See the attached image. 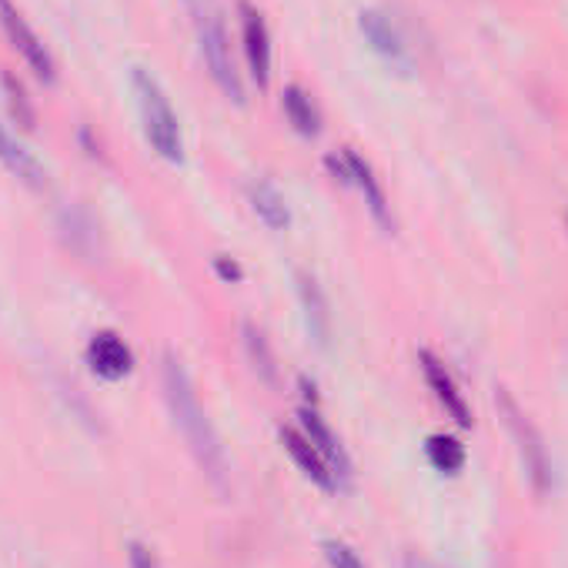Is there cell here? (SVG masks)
Returning <instances> with one entry per match:
<instances>
[{
	"mask_svg": "<svg viewBox=\"0 0 568 568\" xmlns=\"http://www.w3.org/2000/svg\"><path fill=\"white\" fill-rule=\"evenodd\" d=\"M161 388H164V402H168V412L174 418V428L181 432L187 452L194 455L197 468L211 478V485L217 491H227V478H231V468H227V452L197 398V388L187 375V368L168 355L164 358V368H161Z\"/></svg>",
	"mask_w": 568,
	"mask_h": 568,
	"instance_id": "1",
	"label": "cell"
},
{
	"mask_svg": "<svg viewBox=\"0 0 568 568\" xmlns=\"http://www.w3.org/2000/svg\"><path fill=\"white\" fill-rule=\"evenodd\" d=\"M184 8L191 14V28H194V38H197V51H201V61H204L211 81L217 84V91L227 101L244 104V81H241V71L234 64L231 38H227V28H224L217 0H184Z\"/></svg>",
	"mask_w": 568,
	"mask_h": 568,
	"instance_id": "2",
	"label": "cell"
},
{
	"mask_svg": "<svg viewBox=\"0 0 568 568\" xmlns=\"http://www.w3.org/2000/svg\"><path fill=\"white\" fill-rule=\"evenodd\" d=\"M131 91H134V104L141 114V128L148 144L154 148L158 158H164L168 164H181L184 161V138H181V121L171 108V98L164 94L161 81L144 71L134 68L131 74Z\"/></svg>",
	"mask_w": 568,
	"mask_h": 568,
	"instance_id": "3",
	"label": "cell"
},
{
	"mask_svg": "<svg viewBox=\"0 0 568 568\" xmlns=\"http://www.w3.org/2000/svg\"><path fill=\"white\" fill-rule=\"evenodd\" d=\"M495 405H498V418H501L508 438L515 442V452L521 458V468H525L531 491L548 495L555 488V465H551V455H548L541 432L531 425V418L521 412V405L511 398L508 388H495Z\"/></svg>",
	"mask_w": 568,
	"mask_h": 568,
	"instance_id": "4",
	"label": "cell"
},
{
	"mask_svg": "<svg viewBox=\"0 0 568 568\" xmlns=\"http://www.w3.org/2000/svg\"><path fill=\"white\" fill-rule=\"evenodd\" d=\"M325 168L332 171V178L352 191H358V197L365 201L372 221L385 231V234H395V214H392V204H388V194L382 187V178L375 174V168L355 151V148H342L335 154L325 158Z\"/></svg>",
	"mask_w": 568,
	"mask_h": 568,
	"instance_id": "5",
	"label": "cell"
},
{
	"mask_svg": "<svg viewBox=\"0 0 568 568\" xmlns=\"http://www.w3.org/2000/svg\"><path fill=\"white\" fill-rule=\"evenodd\" d=\"M0 31H4L8 44L18 51V58L28 64V71L41 84H54L58 81V64H54L48 44L38 38V31L28 24V18L21 14V8L14 4V0H0Z\"/></svg>",
	"mask_w": 568,
	"mask_h": 568,
	"instance_id": "6",
	"label": "cell"
},
{
	"mask_svg": "<svg viewBox=\"0 0 568 568\" xmlns=\"http://www.w3.org/2000/svg\"><path fill=\"white\" fill-rule=\"evenodd\" d=\"M358 31H362V38L368 41V48L388 64V71H395V74H402V78H408V74L415 71L412 48L405 44L398 24H395L385 11H375V8L362 11V14H358Z\"/></svg>",
	"mask_w": 568,
	"mask_h": 568,
	"instance_id": "7",
	"label": "cell"
},
{
	"mask_svg": "<svg viewBox=\"0 0 568 568\" xmlns=\"http://www.w3.org/2000/svg\"><path fill=\"white\" fill-rule=\"evenodd\" d=\"M298 428L308 435V442L318 448V455H322L325 465L332 468V475H335V481H338V491H348L352 481H355V465H352L348 448H345L342 438L335 435V428L325 422V415H322L315 405H302V408H298Z\"/></svg>",
	"mask_w": 568,
	"mask_h": 568,
	"instance_id": "8",
	"label": "cell"
},
{
	"mask_svg": "<svg viewBox=\"0 0 568 568\" xmlns=\"http://www.w3.org/2000/svg\"><path fill=\"white\" fill-rule=\"evenodd\" d=\"M418 365H422V378L432 392V398L442 405V412L458 425V428H471V408L465 402V392L458 388L455 375L448 372V365L435 355V352H418Z\"/></svg>",
	"mask_w": 568,
	"mask_h": 568,
	"instance_id": "9",
	"label": "cell"
},
{
	"mask_svg": "<svg viewBox=\"0 0 568 568\" xmlns=\"http://www.w3.org/2000/svg\"><path fill=\"white\" fill-rule=\"evenodd\" d=\"M237 14H241V51H244L247 71H251V81L257 84V91H264L271 81V58H274L267 21L251 4H241Z\"/></svg>",
	"mask_w": 568,
	"mask_h": 568,
	"instance_id": "10",
	"label": "cell"
},
{
	"mask_svg": "<svg viewBox=\"0 0 568 568\" xmlns=\"http://www.w3.org/2000/svg\"><path fill=\"white\" fill-rule=\"evenodd\" d=\"M277 438H281L284 452L292 455V462L298 465V471H302L312 485H318V488L328 491V495L338 491V481H335L332 468L325 465V458L318 455V448L308 442V435H305L298 425H281V428H277Z\"/></svg>",
	"mask_w": 568,
	"mask_h": 568,
	"instance_id": "11",
	"label": "cell"
},
{
	"mask_svg": "<svg viewBox=\"0 0 568 568\" xmlns=\"http://www.w3.org/2000/svg\"><path fill=\"white\" fill-rule=\"evenodd\" d=\"M88 365L104 382H121L134 372V355L114 332H98L88 345Z\"/></svg>",
	"mask_w": 568,
	"mask_h": 568,
	"instance_id": "12",
	"label": "cell"
},
{
	"mask_svg": "<svg viewBox=\"0 0 568 568\" xmlns=\"http://www.w3.org/2000/svg\"><path fill=\"white\" fill-rule=\"evenodd\" d=\"M0 164H4L31 191H44L48 187V168L38 161V154L24 141H18L8 131V124H0Z\"/></svg>",
	"mask_w": 568,
	"mask_h": 568,
	"instance_id": "13",
	"label": "cell"
},
{
	"mask_svg": "<svg viewBox=\"0 0 568 568\" xmlns=\"http://www.w3.org/2000/svg\"><path fill=\"white\" fill-rule=\"evenodd\" d=\"M298 302H302V312H305V325H308V335L318 348L328 345V335H332V312H328V298L322 292V284L298 271Z\"/></svg>",
	"mask_w": 568,
	"mask_h": 568,
	"instance_id": "14",
	"label": "cell"
},
{
	"mask_svg": "<svg viewBox=\"0 0 568 568\" xmlns=\"http://www.w3.org/2000/svg\"><path fill=\"white\" fill-rule=\"evenodd\" d=\"M247 201H251V211L257 214V221H264L271 231H284L292 224L288 201H284V194L267 178H257L247 184Z\"/></svg>",
	"mask_w": 568,
	"mask_h": 568,
	"instance_id": "15",
	"label": "cell"
},
{
	"mask_svg": "<svg viewBox=\"0 0 568 568\" xmlns=\"http://www.w3.org/2000/svg\"><path fill=\"white\" fill-rule=\"evenodd\" d=\"M281 111L302 138H318L322 134V111H318V104L312 101V94L302 84H288L281 91Z\"/></svg>",
	"mask_w": 568,
	"mask_h": 568,
	"instance_id": "16",
	"label": "cell"
},
{
	"mask_svg": "<svg viewBox=\"0 0 568 568\" xmlns=\"http://www.w3.org/2000/svg\"><path fill=\"white\" fill-rule=\"evenodd\" d=\"M425 455H428V465L438 471V475H458L465 468V445L455 438V435H428L425 442Z\"/></svg>",
	"mask_w": 568,
	"mask_h": 568,
	"instance_id": "17",
	"label": "cell"
},
{
	"mask_svg": "<svg viewBox=\"0 0 568 568\" xmlns=\"http://www.w3.org/2000/svg\"><path fill=\"white\" fill-rule=\"evenodd\" d=\"M241 335H244L247 362L254 365L257 378H261V382H267V385H274V382H277V365H274V352H271V345H267L264 332H261V328H254V325L247 322V325L241 328Z\"/></svg>",
	"mask_w": 568,
	"mask_h": 568,
	"instance_id": "18",
	"label": "cell"
},
{
	"mask_svg": "<svg viewBox=\"0 0 568 568\" xmlns=\"http://www.w3.org/2000/svg\"><path fill=\"white\" fill-rule=\"evenodd\" d=\"M322 551H325L328 568H368V565L362 561V555H358L348 541H342V538L322 541Z\"/></svg>",
	"mask_w": 568,
	"mask_h": 568,
	"instance_id": "19",
	"label": "cell"
},
{
	"mask_svg": "<svg viewBox=\"0 0 568 568\" xmlns=\"http://www.w3.org/2000/svg\"><path fill=\"white\" fill-rule=\"evenodd\" d=\"M128 561H131V568H161V561L154 558V551L144 548L141 541H134V545L128 548Z\"/></svg>",
	"mask_w": 568,
	"mask_h": 568,
	"instance_id": "20",
	"label": "cell"
},
{
	"mask_svg": "<svg viewBox=\"0 0 568 568\" xmlns=\"http://www.w3.org/2000/svg\"><path fill=\"white\" fill-rule=\"evenodd\" d=\"M214 267L224 281H241V267L231 257H214Z\"/></svg>",
	"mask_w": 568,
	"mask_h": 568,
	"instance_id": "21",
	"label": "cell"
},
{
	"mask_svg": "<svg viewBox=\"0 0 568 568\" xmlns=\"http://www.w3.org/2000/svg\"><path fill=\"white\" fill-rule=\"evenodd\" d=\"M402 568H438L428 555H418V551H408L405 558H402Z\"/></svg>",
	"mask_w": 568,
	"mask_h": 568,
	"instance_id": "22",
	"label": "cell"
}]
</instances>
